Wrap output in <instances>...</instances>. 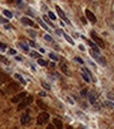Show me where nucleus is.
<instances>
[{"label": "nucleus", "instance_id": "nucleus-1", "mask_svg": "<svg viewBox=\"0 0 114 129\" xmlns=\"http://www.w3.org/2000/svg\"><path fill=\"white\" fill-rule=\"evenodd\" d=\"M90 55H91V56H92L96 61H98V63H100L101 66H106V65H107V61H106V59L103 58V57L101 56L100 54H98V53H96V52H94V51L90 50Z\"/></svg>", "mask_w": 114, "mask_h": 129}, {"label": "nucleus", "instance_id": "nucleus-2", "mask_svg": "<svg viewBox=\"0 0 114 129\" xmlns=\"http://www.w3.org/2000/svg\"><path fill=\"white\" fill-rule=\"evenodd\" d=\"M49 117H50L49 113H46V112H41V113L37 116V124L38 125L46 124V123L49 121Z\"/></svg>", "mask_w": 114, "mask_h": 129}, {"label": "nucleus", "instance_id": "nucleus-3", "mask_svg": "<svg viewBox=\"0 0 114 129\" xmlns=\"http://www.w3.org/2000/svg\"><path fill=\"white\" fill-rule=\"evenodd\" d=\"M91 37H92V39L96 42V46L98 44V47H100L101 49L105 48V42H103V40L101 39V38L95 33V32H91Z\"/></svg>", "mask_w": 114, "mask_h": 129}, {"label": "nucleus", "instance_id": "nucleus-4", "mask_svg": "<svg viewBox=\"0 0 114 129\" xmlns=\"http://www.w3.org/2000/svg\"><path fill=\"white\" fill-rule=\"evenodd\" d=\"M33 102V97L32 96H27V97H25L24 99H23L22 102H21L20 104H19V106H18V110H22L23 108H25L27 106H29L30 104Z\"/></svg>", "mask_w": 114, "mask_h": 129}, {"label": "nucleus", "instance_id": "nucleus-5", "mask_svg": "<svg viewBox=\"0 0 114 129\" xmlns=\"http://www.w3.org/2000/svg\"><path fill=\"white\" fill-rule=\"evenodd\" d=\"M25 96H27V92H21L19 93L18 95H16V96H14L12 98V103H18V102H22L23 99L25 98Z\"/></svg>", "mask_w": 114, "mask_h": 129}, {"label": "nucleus", "instance_id": "nucleus-6", "mask_svg": "<svg viewBox=\"0 0 114 129\" xmlns=\"http://www.w3.org/2000/svg\"><path fill=\"white\" fill-rule=\"evenodd\" d=\"M30 120H31V117H30L29 114L23 113L22 115H21V117H20V123L22 125H27L30 123Z\"/></svg>", "mask_w": 114, "mask_h": 129}, {"label": "nucleus", "instance_id": "nucleus-7", "mask_svg": "<svg viewBox=\"0 0 114 129\" xmlns=\"http://www.w3.org/2000/svg\"><path fill=\"white\" fill-rule=\"evenodd\" d=\"M86 16L91 22H93V23L96 22V17H95V15L93 14L90 10H86Z\"/></svg>", "mask_w": 114, "mask_h": 129}, {"label": "nucleus", "instance_id": "nucleus-8", "mask_svg": "<svg viewBox=\"0 0 114 129\" xmlns=\"http://www.w3.org/2000/svg\"><path fill=\"white\" fill-rule=\"evenodd\" d=\"M18 89H19V85L16 84V82H11V84L8 86V91L10 93L15 92V91H17Z\"/></svg>", "mask_w": 114, "mask_h": 129}, {"label": "nucleus", "instance_id": "nucleus-9", "mask_svg": "<svg viewBox=\"0 0 114 129\" xmlns=\"http://www.w3.org/2000/svg\"><path fill=\"white\" fill-rule=\"evenodd\" d=\"M56 11H57V13H58V15H59V16L61 17V19H63V20H65V22H67V23H69V24H70V20L67 18V16H65V13L62 12V10H61V8H59L58 5H56Z\"/></svg>", "mask_w": 114, "mask_h": 129}, {"label": "nucleus", "instance_id": "nucleus-10", "mask_svg": "<svg viewBox=\"0 0 114 129\" xmlns=\"http://www.w3.org/2000/svg\"><path fill=\"white\" fill-rule=\"evenodd\" d=\"M60 69H61V71H62L63 73L65 74V75L71 76V73H70V70H69V68H68V66L65 65V63H60Z\"/></svg>", "mask_w": 114, "mask_h": 129}, {"label": "nucleus", "instance_id": "nucleus-11", "mask_svg": "<svg viewBox=\"0 0 114 129\" xmlns=\"http://www.w3.org/2000/svg\"><path fill=\"white\" fill-rule=\"evenodd\" d=\"M21 22H22L23 24L31 25V27H33V25H34V22L30 18H27V17H22V18H21Z\"/></svg>", "mask_w": 114, "mask_h": 129}, {"label": "nucleus", "instance_id": "nucleus-12", "mask_svg": "<svg viewBox=\"0 0 114 129\" xmlns=\"http://www.w3.org/2000/svg\"><path fill=\"white\" fill-rule=\"evenodd\" d=\"M89 44H90V47L92 48V51H94V52H96V53H98V54H100V51H99L98 47L96 46V43H94L93 41H90V40H89Z\"/></svg>", "mask_w": 114, "mask_h": 129}, {"label": "nucleus", "instance_id": "nucleus-13", "mask_svg": "<svg viewBox=\"0 0 114 129\" xmlns=\"http://www.w3.org/2000/svg\"><path fill=\"white\" fill-rule=\"evenodd\" d=\"M53 123H54V125L56 126L57 129H62V122H61L60 120H58V118H54V120H53Z\"/></svg>", "mask_w": 114, "mask_h": 129}, {"label": "nucleus", "instance_id": "nucleus-14", "mask_svg": "<svg viewBox=\"0 0 114 129\" xmlns=\"http://www.w3.org/2000/svg\"><path fill=\"white\" fill-rule=\"evenodd\" d=\"M88 98H89V101H90L91 104H93V105H96V98H95V96L93 94L88 93Z\"/></svg>", "mask_w": 114, "mask_h": 129}, {"label": "nucleus", "instance_id": "nucleus-15", "mask_svg": "<svg viewBox=\"0 0 114 129\" xmlns=\"http://www.w3.org/2000/svg\"><path fill=\"white\" fill-rule=\"evenodd\" d=\"M63 37H65V39L67 40L68 42H69V43H71V44H73L74 46V40L72 39L71 37H70L69 35H68V34H65V33H63Z\"/></svg>", "mask_w": 114, "mask_h": 129}, {"label": "nucleus", "instance_id": "nucleus-16", "mask_svg": "<svg viewBox=\"0 0 114 129\" xmlns=\"http://www.w3.org/2000/svg\"><path fill=\"white\" fill-rule=\"evenodd\" d=\"M38 22H39V24H40V25H41V27H43V29H44V30H46V31H48V32H50V31H51V30H50V29H49V27H48V25H46V23H44V22H43V21H42V20H41V19H38Z\"/></svg>", "mask_w": 114, "mask_h": 129}, {"label": "nucleus", "instance_id": "nucleus-17", "mask_svg": "<svg viewBox=\"0 0 114 129\" xmlns=\"http://www.w3.org/2000/svg\"><path fill=\"white\" fill-rule=\"evenodd\" d=\"M15 77H16V78H18V79L20 80V82H21V84H22V85H25V84H27V82H25V80H24V78H23L21 75H19V74H15Z\"/></svg>", "mask_w": 114, "mask_h": 129}, {"label": "nucleus", "instance_id": "nucleus-18", "mask_svg": "<svg viewBox=\"0 0 114 129\" xmlns=\"http://www.w3.org/2000/svg\"><path fill=\"white\" fill-rule=\"evenodd\" d=\"M37 105L39 106L41 109H46V105L41 101V99H38V101H37Z\"/></svg>", "mask_w": 114, "mask_h": 129}, {"label": "nucleus", "instance_id": "nucleus-19", "mask_svg": "<svg viewBox=\"0 0 114 129\" xmlns=\"http://www.w3.org/2000/svg\"><path fill=\"white\" fill-rule=\"evenodd\" d=\"M2 13H3V15H4V16H6V17H8V18H12V17H13L12 12H10V11H8V10H4Z\"/></svg>", "mask_w": 114, "mask_h": 129}, {"label": "nucleus", "instance_id": "nucleus-20", "mask_svg": "<svg viewBox=\"0 0 114 129\" xmlns=\"http://www.w3.org/2000/svg\"><path fill=\"white\" fill-rule=\"evenodd\" d=\"M19 47H20L23 51H25V52H27V51H29V47H27L25 43H23V42H19Z\"/></svg>", "mask_w": 114, "mask_h": 129}, {"label": "nucleus", "instance_id": "nucleus-21", "mask_svg": "<svg viewBox=\"0 0 114 129\" xmlns=\"http://www.w3.org/2000/svg\"><path fill=\"white\" fill-rule=\"evenodd\" d=\"M81 77L84 78V80L86 82H90V78H89V76L87 75L84 72H81Z\"/></svg>", "mask_w": 114, "mask_h": 129}, {"label": "nucleus", "instance_id": "nucleus-22", "mask_svg": "<svg viewBox=\"0 0 114 129\" xmlns=\"http://www.w3.org/2000/svg\"><path fill=\"white\" fill-rule=\"evenodd\" d=\"M82 71H84V73H86L87 75L89 76V78H92V79H93V76H92V74H91V72L89 71V69H87V68H84V69H82Z\"/></svg>", "mask_w": 114, "mask_h": 129}, {"label": "nucleus", "instance_id": "nucleus-23", "mask_svg": "<svg viewBox=\"0 0 114 129\" xmlns=\"http://www.w3.org/2000/svg\"><path fill=\"white\" fill-rule=\"evenodd\" d=\"M80 95H81V97H86L87 95H88V90H87V89L81 90V91H80Z\"/></svg>", "mask_w": 114, "mask_h": 129}, {"label": "nucleus", "instance_id": "nucleus-24", "mask_svg": "<svg viewBox=\"0 0 114 129\" xmlns=\"http://www.w3.org/2000/svg\"><path fill=\"white\" fill-rule=\"evenodd\" d=\"M107 96H108V98H109L110 101H111L112 103L114 104V94H113V93H108Z\"/></svg>", "mask_w": 114, "mask_h": 129}, {"label": "nucleus", "instance_id": "nucleus-25", "mask_svg": "<svg viewBox=\"0 0 114 129\" xmlns=\"http://www.w3.org/2000/svg\"><path fill=\"white\" fill-rule=\"evenodd\" d=\"M43 19H44V21H46V23H49V24L51 25V27H54V24H53V23L50 21V19L48 18V16H46V15H44V16H43Z\"/></svg>", "mask_w": 114, "mask_h": 129}, {"label": "nucleus", "instance_id": "nucleus-26", "mask_svg": "<svg viewBox=\"0 0 114 129\" xmlns=\"http://www.w3.org/2000/svg\"><path fill=\"white\" fill-rule=\"evenodd\" d=\"M49 56H50L51 59H53V60H55V61L58 60V57H57L55 54H53V53H50V54H49Z\"/></svg>", "mask_w": 114, "mask_h": 129}, {"label": "nucleus", "instance_id": "nucleus-27", "mask_svg": "<svg viewBox=\"0 0 114 129\" xmlns=\"http://www.w3.org/2000/svg\"><path fill=\"white\" fill-rule=\"evenodd\" d=\"M43 38L46 40V41H50V42H52L53 41V39H52V37H51L50 35H48V34H46V35L43 36Z\"/></svg>", "mask_w": 114, "mask_h": 129}, {"label": "nucleus", "instance_id": "nucleus-28", "mask_svg": "<svg viewBox=\"0 0 114 129\" xmlns=\"http://www.w3.org/2000/svg\"><path fill=\"white\" fill-rule=\"evenodd\" d=\"M41 85H42V87H43V88L48 89V90H51V86H50V85H49V84H46V82H41Z\"/></svg>", "mask_w": 114, "mask_h": 129}, {"label": "nucleus", "instance_id": "nucleus-29", "mask_svg": "<svg viewBox=\"0 0 114 129\" xmlns=\"http://www.w3.org/2000/svg\"><path fill=\"white\" fill-rule=\"evenodd\" d=\"M49 17H50V18L52 19V20H55V19H56V16H55V15H54V13H53V12H51V11H50V12H49Z\"/></svg>", "mask_w": 114, "mask_h": 129}, {"label": "nucleus", "instance_id": "nucleus-30", "mask_svg": "<svg viewBox=\"0 0 114 129\" xmlns=\"http://www.w3.org/2000/svg\"><path fill=\"white\" fill-rule=\"evenodd\" d=\"M30 55H31L32 57H40V55L38 54L37 52H35V51H32V52H31V54H30Z\"/></svg>", "mask_w": 114, "mask_h": 129}, {"label": "nucleus", "instance_id": "nucleus-31", "mask_svg": "<svg viewBox=\"0 0 114 129\" xmlns=\"http://www.w3.org/2000/svg\"><path fill=\"white\" fill-rule=\"evenodd\" d=\"M38 63H39L40 66H46V61H44L43 59H41V58H39V59H38Z\"/></svg>", "mask_w": 114, "mask_h": 129}, {"label": "nucleus", "instance_id": "nucleus-32", "mask_svg": "<svg viewBox=\"0 0 114 129\" xmlns=\"http://www.w3.org/2000/svg\"><path fill=\"white\" fill-rule=\"evenodd\" d=\"M0 61H3V63H6V65H8V59H6V58H4V57L2 56V55H0Z\"/></svg>", "mask_w": 114, "mask_h": 129}, {"label": "nucleus", "instance_id": "nucleus-33", "mask_svg": "<svg viewBox=\"0 0 114 129\" xmlns=\"http://www.w3.org/2000/svg\"><path fill=\"white\" fill-rule=\"evenodd\" d=\"M105 104H106V105H107V106H109V107H114V104L113 103H112V102H109V101H106L105 102Z\"/></svg>", "mask_w": 114, "mask_h": 129}, {"label": "nucleus", "instance_id": "nucleus-34", "mask_svg": "<svg viewBox=\"0 0 114 129\" xmlns=\"http://www.w3.org/2000/svg\"><path fill=\"white\" fill-rule=\"evenodd\" d=\"M5 49H6V44H4V43H2V42H0V50L5 51Z\"/></svg>", "mask_w": 114, "mask_h": 129}, {"label": "nucleus", "instance_id": "nucleus-35", "mask_svg": "<svg viewBox=\"0 0 114 129\" xmlns=\"http://www.w3.org/2000/svg\"><path fill=\"white\" fill-rule=\"evenodd\" d=\"M75 60H76V61H78L79 63H81V65L84 63V60H82V59L80 58V57H75Z\"/></svg>", "mask_w": 114, "mask_h": 129}, {"label": "nucleus", "instance_id": "nucleus-36", "mask_svg": "<svg viewBox=\"0 0 114 129\" xmlns=\"http://www.w3.org/2000/svg\"><path fill=\"white\" fill-rule=\"evenodd\" d=\"M6 22H8V19H4L2 17H0V23H6Z\"/></svg>", "mask_w": 114, "mask_h": 129}, {"label": "nucleus", "instance_id": "nucleus-37", "mask_svg": "<svg viewBox=\"0 0 114 129\" xmlns=\"http://www.w3.org/2000/svg\"><path fill=\"white\" fill-rule=\"evenodd\" d=\"M8 53H10V54H12V55H15L16 54V50H14V49H10V51H8Z\"/></svg>", "mask_w": 114, "mask_h": 129}, {"label": "nucleus", "instance_id": "nucleus-38", "mask_svg": "<svg viewBox=\"0 0 114 129\" xmlns=\"http://www.w3.org/2000/svg\"><path fill=\"white\" fill-rule=\"evenodd\" d=\"M27 33H29V34H31V35L33 36V37H35V36H36V33H35V32L31 31V30H27Z\"/></svg>", "mask_w": 114, "mask_h": 129}, {"label": "nucleus", "instance_id": "nucleus-39", "mask_svg": "<svg viewBox=\"0 0 114 129\" xmlns=\"http://www.w3.org/2000/svg\"><path fill=\"white\" fill-rule=\"evenodd\" d=\"M78 49H79L80 51H84V47L82 46V44H79V46H78Z\"/></svg>", "mask_w": 114, "mask_h": 129}, {"label": "nucleus", "instance_id": "nucleus-40", "mask_svg": "<svg viewBox=\"0 0 114 129\" xmlns=\"http://www.w3.org/2000/svg\"><path fill=\"white\" fill-rule=\"evenodd\" d=\"M46 129H55V128H54V126H53V125L49 124V125H48V127H46Z\"/></svg>", "mask_w": 114, "mask_h": 129}, {"label": "nucleus", "instance_id": "nucleus-41", "mask_svg": "<svg viewBox=\"0 0 114 129\" xmlns=\"http://www.w3.org/2000/svg\"><path fill=\"white\" fill-rule=\"evenodd\" d=\"M39 95H40V96H46V92L41 91V92H39Z\"/></svg>", "mask_w": 114, "mask_h": 129}, {"label": "nucleus", "instance_id": "nucleus-42", "mask_svg": "<svg viewBox=\"0 0 114 129\" xmlns=\"http://www.w3.org/2000/svg\"><path fill=\"white\" fill-rule=\"evenodd\" d=\"M16 59H17V60H19V61L22 60V58H21V57H18V56H16Z\"/></svg>", "mask_w": 114, "mask_h": 129}, {"label": "nucleus", "instance_id": "nucleus-43", "mask_svg": "<svg viewBox=\"0 0 114 129\" xmlns=\"http://www.w3.org/2000/svg\"><path fill=\"white\" fill-rule=\"evenodd\" d=\"M30 44H31V46H32V47H35V43H34V42H33V41H30Z\"/></svg>", "mask_w": 114, "mask_h": 129}, {"label": "nucleus", "instance_id": "nucleus-44", "mask_svg": "<svg viewBox=\"0 0 114 129\" xmlns=\"http://www.w3.org/2000/svg\"><path fill=\"white\" fill-rule=\"evenodd\" d=\"M81 21L84 23V24H86V23H87V21H86V19H84V18H81Z\"/></svg>", "mask_w": 114, "mask_h": 129}, {"label": "nucleus", "instance_id": "nucleus-45", "mask_svg": "<svg viewBox=\"0 0 114 129\" xmlns=\"http://www.w3.org/2000/svg\"><path fill=\"white\" fill-rule=\"evenodd\" d=\"M51 67H52V68H55V63H51Z\"/></svg>", "mask_w": 114, "mask_h": 129}, {"label": "nucleus", "instance_id": "nucleus-46", "mask_svg": "<svg viewBox=\"0 0 114 129\" xmlns=\"http://www.w3.org/2000/svg\"><path fill=\"white\" fill-rule=\"evenodd\" d=\"M67 129H73V128H72L71 126H68V127H67Z\"/></svg>", "mask_w": 114, "mask_h": 129}]
</instances>
